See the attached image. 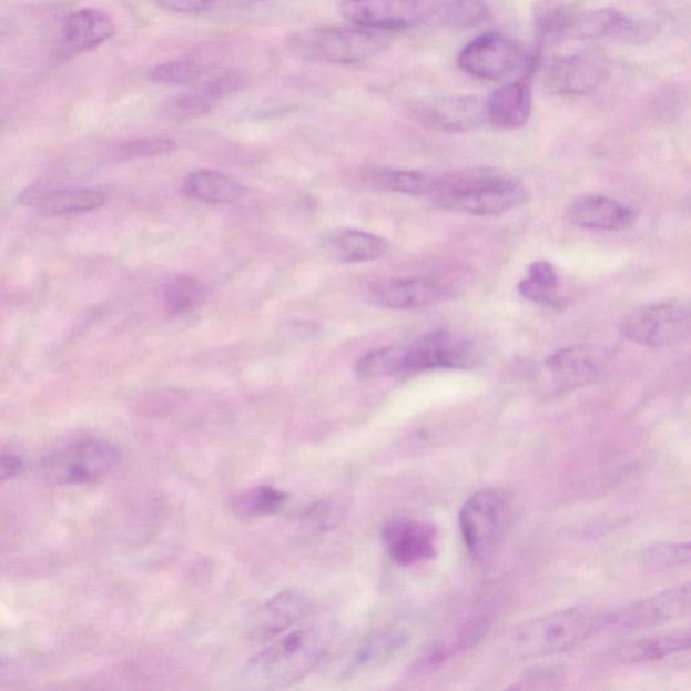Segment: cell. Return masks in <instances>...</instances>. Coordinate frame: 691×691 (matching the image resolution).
I'll use <instances>...</instances> for the list:
<instances>
[{
	"label": "cell",
	"instance_id": "cell-22",
	"mask_svg": "<svg viewBox=\"0 0 691 691\" xmlns=\"http://www.w3.org/2000/svg\"><path fill=\"white\" fill-rule=\"evenodd\" d=\"M115 33V23L102 10L80 9L67 18L62 27V42L74 53L92 51L108 42Z\"/></svg>",
	"mask_w": 691,
	"mask_h": 691
},
{
	"label": "cell",
	"instance_id": "cell-13",
	"mask_svg": "<svg viewBox=\"0 0 691 691\" xmlns=\"http://www.w3.org/2000/svg\"><path fill=\"white\" fill-rule=\"evenodd\" d=\"M690 607V585L684 583L610 614L609 627L618 626L622 630H639V628L661 626L664 622L687 618Z\"/></svg>",
	"mask_w": 691,
	"mask_h": 691
},
{
	"label": "cell",
	"instance_id": "cell-24",
	"mask_svg": "<svg viewBox=\"0 0 691 691\" xmlns=\"http://www.w3.org/2000/svg\"><path fill=\"white\" fill-rule=\"evenodd\" d=\"M565 33L575 40L595 41L608 37L632 34L633 23L614 10H593L568 20L565 23Z\"/></svg>",
	"mask_w": 691,
	"mask_h": 691
},
{
	"label": "cell",
	"instance_id": "cell-6",
	"mask_svg": "<svg viewBox=\"0 0 691 691\" xmlns=\"http://www.w3.org/2000/svg\"><path fill=\"white\" fill-rule=\"evenodd\" d=\"M484 358V347L478 342L437 329L404 347V373L468 370L481 365Z\"/></svg>",
	"mask_w": 691,
	"mask_h": 691
},
{
	"label": "cell",
	"instance_id": "cell-9",
	"mask_svg": "<svg viewBox=\"0 0 691 691\" xmlns=\"http://www.w3.org/2000/svg\"><path fill=\"white\" fill-rule=\"evenodd\" d=\"M525 64L526 55L518 42L500 33L477 37L458 55L460 70L485 80L507 78Z\"/></svg>",
	"mask_w": 691,
	"mask_h": 691
},
{
	"label": "cell",
	"instance_id": "cell-21",
	"mask_svg": "<svg viewBox=\"0 0 691 691\" xmlns=\"http://www.w3.org/2000/svg\"><path fill=\"white\" fill-rule=\"evenodd\" d=\"M532 92L527 80L501 87L485 103V114L491 126L497 129H519L531 116Z\"/></svg>",
	"mask_w": 691,
	"mask_h": 691
},
{
	"label": "cell",
	"instance_id": "cell-32",
	"mask_svg": "<svg viewBox=\"0 0 691 691\" xmlns=\"http://www.w3.org/2000/svg\"><path fill=\"white\" fill-rule=\"evenodd\" d=\"M408 640L407 633L398 628H388V630L379 631L366 643L360 647L356 659V665L359 669L369 668V665L383 664L406 646Z\"/></svg>",
	"mask_w": 691,
	"mask_h": 691
},
{
	"label": "cell",
	"instance_id": "cell-5",
	"mask_svg": "<svg viewBox=\"0 0 691 691\" xmlns=\"http://www.w3.org/2000/svg\"><path fill=\"white\" fill-rule=\"evenodd\" d=\"M509 506L496 490H481L464 504L459 528L470 557L485 562L495 556L506 537Z\"/></svg>",
	"mask_w": 691,
	"mask_h": 691
},
{
	"label": "cell",
	"instance_id": "cell-19",
	"mask_svg": "<svg viewBox=\"0 0 691 691\" xmlns=\"http://www.w3.org/2000/svg\"><path fill=\"white\" fill-rule=\"evenodd\" d=\"M323 252L339 264L369 263L385 257L390 251L389 241L356 228H339L322 241Z\"/></svg>",
	"mask_w": 691,
	"mask_h": 691
},
{
	"label": "cell",
	"instance_id": "cell-12",
	"mask_svg": "<svg viewBox=\"0 0 691 691\" xmlns=\"http://www.w3.org/2000/svg\"><path fill=\"white\" fill-rule=\"evenodd\" d=\"M197 83L190 91L167 99L164 114L173 120H194L209 114L223 98L241 90L245 78L238 71H213Z\"/></svg>",
	"mask_w": 691,
	"mask_h": 691
},
{
	"label": "cell",
	"instance_id": "cell-29",
	"mask_svg": "<svg viewBox=\"0 0 691 691\" xmlns=\"http://www.w3.org/2000/svg\"><path fill=\"white\" fill-rule=\"evenodd\" d=\"M213 71L214 67L211 62L196 55H186V58L155 65L149 72V79L154 83L166 85L194 84Z\"/></svg>",
	"mask_w": 691,
	"mask_h": 691
},
{
	"label": "cell",
	"instance_id": "cell-4",
	"mask_svg": "<svg viewBox=\"0 0 691 691\" xmlns=\"http://www.w3.org/2000/svg\"><path fill=\"white\" fill-rule=\"evenodd\" d=\"M387 45V39L372 30L334 27L297 31L288 40L289 51L298 59L336 65L358 64Z\"/></svg>",
	"mask_w": 691,
	"mask_h": 691
},
{
	"label": "cell",
	"instance_id": "cell-10",
	"mask_svg": "<svg viewBox=\"0 0 691 691\" xmlns=\"http://www.w3.org/2000/svg\"><path fill=\"white\" fill-rule=\"evenodd\" d=\"M341 12L366 30L398 31L425 22L429 10L425 0H342Z\"/></svg>",
	"mask_w": 691,
	"mask_h": 691
},
{
	"label": "cell",
	"instance_id": "cell-26",
	"mask_svg": "<svg viewBox=\"0 0 691 691\" xmlns=\"http://www.w3.org/2000/svg\"><path fill=\"white\" fill-rule=\"evenodd\" d=\"M105 204L102 191L92 189H67L42 192L34 209L48 216H71L91 213Z\"/></svg>",
	"mask_w": 691,
	"mask_h": 691
},
{
	"label": "cell",
	"instance_id": "cell-3",
	"mask_svg": "<svg viewBox=\"0 0 691 691\" xmlns=\"http://www.w3.org/2000/svg\"><path fill=\"white\" fill-rule=\"evenodd\" d=\"M610 614L575 607L521 622L507 634L506 649L516 658H539L576 649L610 626Z\"/></svg>",
	"mask_w": 691,
	"mask_h": 691
},
{
	"label": "cell",
	"instance_id": "cell-20",
	"mask_svg": "<svg viewBox=\"0 0 691 691\" xmlns=\"http://www.w3.org/2000/svg\"><path fill=\"white\" fill-rule=\"evenodd\" d=\"M603 352L595 346H572L546 359L547 370L560 387H576L595 379L603 364Z\"/></svg>",
	"mask_w": 691,
	"mask_h": 691
},
{
	"label": "cell",
	"instance_id": "cell-23",
	"mask_svg": "<svg viewBox=\"0 0 691 691\" xmlns=\"http://www.w3.org/2000/svg\"><path fill=\"white\" fill-rule=\"evenodd\" d=\"M690 649L689 631H678L658 637L641 638L618 647L610 659L616 664H637L659 661Z\"/></svg>",
	"mask_w": 691,
	"mask_h": 691
},
{
	"label": "cell",
	"instance_id": "cell-17",
	"mask_svg": "<svg viewBox=\"0 0 691 691\" xmlns=\"http://www.w3.org/2000/svg\"><path fill=\"white\" fill-rule=\"evenodd\" d=\"M383 539L389 557L400 566L426 562L438 551V532L427 522L392 521L384 527Z\"/></svg>",
	"mask_w": 691,
	"mask_h": 691
},
{
	"label": "cell",
	"instance_id": "cell-28",
	"mask_svg": "<svg viewBox=\"0 0 691 691\" xmlns=\"http://www.w3.org/2000/svg\"><path fill=\"white\" fill-rule=\"evenodd\" d=\"M184 194L210 204L233 203L245 195L246 189L226 174L202 170L191 173L183 185Z\"/></svg>",
	"mask_w": 691,
	"mask_h": 691
},
{
	"label": "cell",
	"instance_id": "cell-25",
	"mask_svg": "<svg viewBox=\"0 0 691 691\" xmlns=\"http://www.w3.org/2000/svg\"><path fill=\"white\" fill-rule=\"evenodd\" d=\"M487 620H475L466 624L463 631L456 634V638L448 640H438L426 647L415 659L410 665V674H425L427 671L437 669L438 665L445 663L458 651H463L477 643L485 632L488 631Z\"/></svg>",
	"mask_w": 691,
	"mask_h": 691
},
{
	"label": "cell",
	"instance_id": "cell-11",
	"mask_svg": "<svg viewBox=\"0 0 691 691\" xmlns=\"http://www.w3.org/2000/svg\"><path fill=\"white\" fill-rule=\"evenodd\" d=\"M457 286L439 277L389 280L373 286L372 297L379 307L408 311L453 301Z\"/></svg>",
	"mask_w": 691,
	"mask_h": 691
},
{
	"label": "cell",
	"instance_id": "cell-8",
	"mask_svg": "<svg viewBox=\"0 0 691 691\" xmlns=\"http://www.w3.org/2000/svg\"><path fill=\"white\" fill-rule=\"evenodd\" d=\"M622 338L646 347H670L688 341L689 309L681 304L646 305L622 317L619 326Z\"/></svg>",
	"mask_w": 691,
	"mask_h": 691
},
{
	"label": "cell",
	"instance_id": "cell-37",
	"mask_svg": "<svg viewBox=\"0 0 691 691\" xmlns=\"http://www.w3.org/2000/svg\"><path fill=\"white\" fill-rule=\"evenodd\" d=\"M444 16L450 27L470 29L489 21L490 11L482 0H453Z\"/></svg>",
	"mask_w": 691,
	"mask_h": 691
},
{
	"label": "cell",
	"instance_id": "cell-34",
	"mask_svg": "<svg viewBox=\"0 0 691 691\" xmlns=\"http://www.w3.org/2000/svg\"><path fill=\"white\" fill-rule=\"evenodd\" d=\"M356 372L365 379L403 375L404 347H383L365 354L358 360Z\"/></svg>",
	"mask_w": 691,
	"mask_h": 691
},
{
	"label": "cell",
	"instance_id": "cell-36",
	"mask_svg": "<svg viewBox=\"0 0 691 691\" xmlns=\"http://www.w3.org/2000/svg\"><path fill=\"white\" fill-rule=\"evenodd\" d=\"M176 142L166 136H148V139L118 143L111 149L110 155L115 161H132L160 157L176 151Z\"/></svg>",
	"mask_w": 691,
	"mask_h": 691
},
{
	"label": "cell",
	"instance_id": "cell-39",
	"mask_svg": "<svg viewBox=\"0 0 691 691\" xmlns=\"http://www.w3.org/2000/svg\"><path fill=\"white\" fill-rule=\"evenodd\" d=\"M344 507L334 501H326L317 504V506L309 510L307 519L314 522L317 528H332L344 516Z\"/></svg>",
	"mask_w": 691,
	"mask_h": 691
},
{
	"label": "cell",
	"instance_id": "cell-15",
	"mask_svg": "<svg viewBox=\"0 0 691 691\" xmlns=\"http://www.w3.org/2000/svg\"><path fill=\"white\" fill-rule=\"evenodd\" d=\"M314 612V606L294 591L273 597L248 618L246 634L254 641L277 638Z\"/></svg>",
	"mask_w": 691,
	"mask_h": 691
},
{
	"label": "cell",
	"instance_id": "cell-16",
	"mask_svg": "<svg viewBox=\"0 0 691 691\" xmlns=\"http://www.w3.org/2000/svg\"><path fill=\"white\" fill-rule=\"evenodd\" d=\"M607 68L589 55L576 54L552 62L545 72L546 90L563 96H581L606 82Z\"/></svg>",
	"mask_w": 691,
	"mask_h": 691
},
{
	"label": "cell",
	"instance_id": "cell-27",
	"mask_svg": "<svg viewBox=\"0 0 691 691\" xmlns=\"http://www.w3.org/2000/svg\"><path fill=\"white\" fill-rule=\"evenodd\" d=\"M440 174L439 172L382 167V170L367 173L366 179L379 190L431 197L438 189Z\"/></svg>",
	"mask_w": 691,
	"mask_h": 691
},
{
	"label": "cell",
	"instance_id": "cell-38",
	"mask_svg": "<svg viewBox=\"0 0 691 691\" xmlns=\"http://www.w3.org/2000/svg\"><path fill=\"white\" fill-rule=\"evenodd\" d=\"M647 562L659 568H682L690 563L689 543H662L651 547L646 553Z\"/></svg>",
	"mask_w": 691,
	"mask_h": 691
},
{
	"label": "cell",
	"instance_id": "cell-7",
	"mask_svg": "<svg viewBox=\"0 0 691 691\" xmlns=\"http://www.w3.org/2000/svg\"><path fill=\"white\" fill-rule=\"evenodd\" d=\"M120 463V453L103 440H87L53 454L42 475L54 485H87L108 477Z\"/></svg>",
	"mask_w": 691,
	"mask_h": 691
},
{
	"label": "cell",
	"instance_id": "cell-1",
	"mask_svg": "<svg viewBox=\"0 0 691 691\" xmlns=\"http://www.w3.org/2000/svg\"><path fill=\"white\" fill-rule=\"evenodd\" d=\"M431 202L439 210L475 216H497L528 202L527 186L518 177L494 170L441 173Z\"/></svg>",
	"mask_w": 691,
	"mask_h": 691
},
{
	"label": "cell",
	"instance_id": "cell-35",
	"mask_svg": "<svg viewBox=\"0 0 691 691\" xmlns=\"http://www.w3.org/2000/svg\"><path fill=\"white\" fill-rule=\"evenodd\" d=\"M204 295V286L196 278L179 276L166 285L164 292L165 307L171 315H182L195 308Z\"/></svg>",
	"mask_w": 691,
	"mask_h": 691
},
{
	"label": "cell",
	"instance_id": "cell-33",
	"mask_svg": "<svg viewBox=\"0 0 691 691\" xmlns=\"http://www.w3.org/2000/svg\"><path fill=\"white\" fill-rule=\"evenodd\" d=\"M155 6L176 14L201 16L210 12H235L255 8L265 0H153Z\"/></svg>",
	"mask_w": 691,
	"mask_h": 691
},
{
	"label": "cell",
	"instance_id": "cell-40",
	"mask_svg": "<svg viewBox=\"0 0 691 691\" xmlns=\"http://www.w3.org/2000/svg\"><path fill=\"white\" fill-rule=\"evenodd\" d=\"M24 466L21 458L0 456V484L22 475Z\"/></svg>",
	"mask_w": 691,
	"mask_h": 691
},
{
	"label": "cell",
	"instance_id": "cell-18",
	"mask_svg": "<svg viewBox=\"0 0 691 691\" xmlns=\"http://www.w3.org/2000/svg\"><path fill=\"white\" fill-rule=\"evenodd\" d=\"M637 217L630 205L602 195L578 197L568 209V220L575 226L595 232H620L631 227Z\"/></svg>",
	"mask_w": 691,
	"mask_h": 691
},
{
	"label": "cell",
	"instance_id": "cell-14",
	"mask_svg": "<svg viewBox=\"0 0 691 691\" xmlns=\"http://www.w3.org/2000/svg\"><path fill=\"white\" fill-rule=\"evenodd\" d=\"M413 116L421 126L451 134L471 132L487 121L485 103L477 96L441 98L417 105Z\"/></svg>",
	"mask_w": 691,
	"mask_h": 691
},
{
	"label": "cell",
	"instance_id": "cell-30",
	"mask_svg": "<svg viewBox=\"0 0 691 691\" xmlns=\"http://www.w3.org/2000/svg\"><path fill=\"white\" fill-rule=\"evenodd\" d=\"M558 275L547 261H538L528 267V276L521 280L519 292L527 301L549 307H558Z\"/></svg>",
	"mask_w": 691,
	"mask_h": 691
},
{
	"label": "cell",
	"instance_id": "cell-31",
	"mask_svg": "<svg viewBox=\"0 0 691 691\" xmlns=\"http://www.w3.org/2000/svg\"><path fill=\"white\" fill-rule=\"evenodd\" d=\"M285 491L272 487H257L236 496L233 509L242 520L263 518V516L277 514L288 501Z\"/></svg>",
	"mask_w": 691,
	"mask_h": 691
},
{
	"label": "cell",
	"instance_id": "cell-2",
	"mask_svg": "<svg viewBox=\"0 0 691 691\" xmlns=\"http://www.w3.org/2000/svg\"><path fill=\"white\" fill-rule=\"evenodd\" d=\"M328 649L329 633L325 628H297L248 659L242 677L257 689L288 687L311 674L326 658Z\"/></svg>",
	"mask_w": 691,
	"mask_h": 691
}]
</instances>
